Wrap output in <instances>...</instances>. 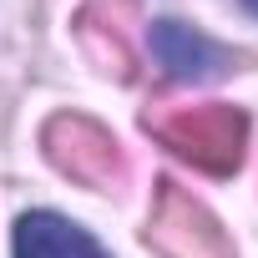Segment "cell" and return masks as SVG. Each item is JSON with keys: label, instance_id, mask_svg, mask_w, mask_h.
Masks as SVG:
<instances>
[{"label": "cell", "instance_id": "2", "mask_svg": "<svg viewBox=\"0 0 258 258\" xmlns=\"http://www.w3.org/2000/svg\"><path fill=\"white\" fill-rule=\"evenodd\" d=\"M147 238L167 258H233V243L218 228V218L203 203H192L177 182H162L157 187V208H152Z\"/></svg>", "mask_w": 258, "mask_h": 258}, {"label": "cell", "instance_id": "7", "mask_svg": "<svg viewBox=\"0 0 258 258\" xmlns=\"http://www.w3.org/2000/svg\"><path fill=\"white\" fill-rule=\"evenodd\" d=\"M243 6H248V11H253V16H258V0H243Z\"/></svg>", "mask_w": 258, "mask_h": 258}, {"label": "cell", "instance_id": "1", "mask_svg": "<svg viewBox=\"0 0 258 258\" xmlns=\"http://www.w3.org/2000/svg\"><path fill=\"white\" fill-rule=\"evenodd\" d=\"M147 126L172 152H182L187 162H198L203 172H218V177L233 172L248 147V121L238 106H172Z\"/></svg>", "mask_w": 258, "mask_h": 258}, {"label": "cell", "instance_id": "6", "mask_svg": "<svg viewBox=\"0 0 258 258\" xmlns=\"http://www.w3.org/2000/svg\"><path fill=\"white\" fill-rule=\"evenodd\" d=\"M16 258H106V248L61 213H26L16 223Z\"/></svg>", "mask_w": 258, "mask_h": 258}, {"label": "cell", "instance_id": "3", "mask_svg": "<svg viewBox=\"0 0 258 258\" xmlns=\"http://www.w3.org/2000/svg\"><path fill=\"white\" fill-rule=\"evenodd\" d=\"M46 147H51V162L86 187H116L126 177L121 147L111 142V132H101L86 116H56L46 126Z\"/></svg>", "mask_w": 258, "mask_h": 258}, {"label": "cell", "instance_id": "4", "mask_svg": "<svg viewBox=\"0 0 258 258\" xmlns=\"http://www.w3.org/2000/svg\"><path fill=\"white\" fill-rule=\"evenodd\" d=\"M147 46L157 56V66L177 81H208L228 66V51H218L208 36H198L182 21H152L147 26Z\"/></svg>", "mask_w": 258, "mask_h": 258}, {"label": "cell", "instance_id": "5", "mask_svg": "<svg viewBox=\"0 0 258 258\" xmlns=\"http://www.w3.org/2000/svg\"><path fill=\"white\" fill-rule=\"evenodd\" d=\"M137 21V6L132 0H86V11H81V36L86 46L101 56L106 71L116 76H132V61H137V36H132Z\"/></svg>", "mask_w": 258, "mask_h": 258}]
</instances>
